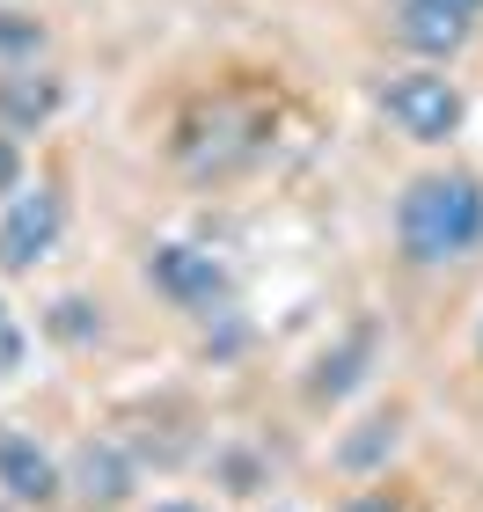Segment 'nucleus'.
Segmentation results:
<instances>
[{"label":"nucleus","mask_w":483,"mask_h":512,"mask_svg":"<svg viewBox=\"0 0 483 512\" xmlns=\"http://www.w3.org/2000/svg\"><path fill=\"white\" fill-rule=\"evenodd\" d=\"M66 491H74L88 512H118L132 491H140V469H132V454L118 447V439L88 432L74 454H66Z\"/></svg>","instance_id":"nucleus-6"},{"label":"nucleus","mask_w":483,"mask_h":512,"mask_svg":"<svg viewBox=\"0 0 483 512\" xmlns=\"http://www.w3.org/2000/svg\"><path fill=\"white\" fill-rule=\"evenodd\" d=\"M66 235V191L59 183H22L0 205V278H30Z\"/></svg>","instance_id":"nucleus-3"},{"label":"nucleus","mask_w":483,"mask_h":512,"mask_svg":"<svg viewBox=\"0 0 483 512\" xmlns=\"http://www.w3.org/2000/svg\"><path fill=\"white\" fill-rule=\"evenodd\" d=\"M15 191H22V139L0 132V205H8Z\"/></svg>","instance_id":"nucleus-14"},{"label":"nucleus","mask_w":483,"mask_h":512,"mask_svg":"<svg viewBox=\"0 0 483 512\" xmlns=\"http://www.w3.org/2000/svg\"><path fill=\"white\" fill-rule=\"evenodd\" d=\"M44 337H52L59 352H96V344L110 337L103 300H88V293H59L52 308H44Z\"/></svg>","instance_id":"nucleus-11"},{"label":"nucleus","mask_w":483,"mask_h":512,"mask_svg":"<svg viewBox=\"0 0 483 512\" xmlns=\"http://www.w3.org/2000/svg\"><path fill=\"white\" fill-rule=\"evenodd\" d=\"M388 37H396L418 66H447V59L469 52L476 15L447 8V0H396V8H388Z\"/></svg>","instance_id":"nucleus-5"},{"label":"nucleus","mask_w":483,"mask_h":512,"mask_svg":"<svg viewBox=\"0 0 483 512\" xmlns=\"http://www.w3.org/2000/svg\"><path fill=\"white\" fill-rule=\"evenodd\" d=\"M220 476L235 483V491H249V483H257V461L249 454H220Z\"/></svg>","instance_id":"nucleus-15"},{"label":"nucleus","mask_w":483,"mask_h":512,"mask_svg":"<svg viewBox=\"0 0 483 512\" xmlns=\"http://www.w3.org/2000/svg\"><path fill=\"white\" fill-rule=\"evenodd\" d=\"M374 103L418 147H447L469 118V96H462V81H447V66H396V74H381Z\"/></svg>","instance_id":"nucleus-2"},{"label":"nucleus","mask_w":483,"mask_h":512,"mask_svg":"<svg viewBox=\"0 0 483 512\" xmlns=\"http://www.w3.org/2000/svg\"><path fill=\"white\" fill-rule=\"evenodd\" d=\"M154 512H205V505H191V498H161Z\"/></svg>","instance_id":"nucleus-17"},{"label":"nucleus","mask_w":483,"mask_h":512,"mask_svg":"<svg viewBox=\"0 0 483 512\" xmlns=\"http://www.w3.org/2000/svg\"><path fill=\"white\" fill-rule=\"evenodd\" d=\"M374 366H381V330L359 315L337 344H322V352H315V366H308L301 395H308V403H344V395H352L366 374H374Z\"/></svg>","instance_id":"nucleus-7"},{"label":"nucleus","mask_w":483,"mask_h":512,"mask_svg":"<svg viewBox=\"0 0 483 512\" xmlns=\"http://www.w3.org/2000/svg\"><path fill=\"white\" fill-rule=\"evenodd\" d=\"M44 52H52V22L30 15V8H0V74L44 66Z\"/></svg>","instance_id":"nucleus-12"},{"label":"nucleus","mask_w":483,"mask_h":512,"mask_svg":"<svg viewBox=\"0 0 483 512\" xmlns=\"http://www.w3.org/2000/svg\"><path fill=\"white\" fill-rule=\"evenodd\" d=\"M396 447H403V410H366L359 425L330 447V469L344 483H374L388 461H396Z\"/></svg>","instance_id":"nucleus-10"},{"label":"nucleus","mask_w":483,"mask_h":512,"mask_svg":"<svg viewBox=\"0 0 483 512\" xmlns=\"http://www.w3.org/2000/svg\"><path fill=\"white\" fill-rule=\"evenodd\" d=\"M476 359H483V322H476Z\"/></svg>","instance_id":"nucleus-20"},{"label":"nucleus","mask_w":483,"mask_h":512,"mask_svg":"<svg viewBox=\"0 0 483 512\" xmlns=\"http://www.w3.org/2000/svg\"><path fill=\"white\" fill-rule=\"evenodd\" d=\"M396 256L418 271H447V264H469L483 249V176L469 169H425L396 191Z\"/></svg>","instance_id":"nucleus-1"},{"label":"nucleus","mask_w":483,"mask_h":512,"mask_svg":"<svg viewBox=\"0 0 483 512\" xmlns=\"http://www.w3.org/2000/svg\"><path fill=\"white\" fill-rule=\"evenodd\" d=\"M0 512H22V505H15V498H0Z\"/></svg>","instance_id":"nucleus-19"},{"label":"nucleus","mask_w":483,"mask_h":512,"mask_svg":"<svg viewBox=\"0 0 483 512\" xmlns=\"http://www.w3.org/2000/svg\"><path fill=\"white\" fill-rule=\"evenodd\" d=\"M66 110V81L52 66H15V74H0V132L8 139H37Z\"/></svg>","instance_id":"nucleus-9"},{"label":"nucleus","mask_w":483,"mask_h":512,"mask_svg":"<svg viewBox=\"0 0 483 512\" xmlns=\"http://www.w3.org/2000/svg\"><path fill=\"white\" fill-rule=\"evenodd\" d=\"M0 498H15V505H59L66 498V461L44 454V439L37 432H8L0 425Z\"/></svg>","instance_id":"nucleus-8"},{"label":"nucleus","mask_w":483,"mask_h":512,"mask_svg":"<svg viewBox=\"0 0 483 512\" xmlns=\"http://www.w3.org/2000/svg\"><path fill=\"white\" fill-rule=\"evenodd\" d=\"M337 512H403V498H396V491H381V483H366V491H344Z\"/></svg>","instance_id":"nucleus-13"},{"label":"nucleus","mask_w":483,"mask_h":512,"mask_svg":"<svg viewBox=\"0 0 483 512\" xmlns=\"http://www.w3.org/2000/svg\"><path fill=\"white\" fill-rule=\"evenodd\" d=\"M147 286L183 315H220L227 293H235V271L205 242H154L147 249Z\"/></svg>","instance_id":"nucleus-4"},{"label":"nucleus","mask_w":483,"mask_h":512,"mask_svg":"<svg viewBox=\"0 0 483 512\" xmlns=\"http://www.w3.org/2000/svg\"><path fill=\"white\" fill-rule=\"evenodd\" d=\"M447 8H462V15H483V0H447Z\"/></svg>","instance_id":"nucleus-18"},{"label":"nucleus","mask_w":483,"mask_h":512,"mask_svg":"<svg viewBox=\"0 0 483 512\" xmlns=\"http://www.w3.org/2000/svg\"><path fill=\"white\" fill-rule=\"evenodd\" d=\"M22 359V330L8 322V308H0V374H8V366Z\"/></svg>","instance_id":"nucleus-16"}]
</instances>
